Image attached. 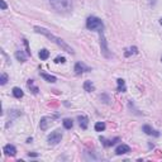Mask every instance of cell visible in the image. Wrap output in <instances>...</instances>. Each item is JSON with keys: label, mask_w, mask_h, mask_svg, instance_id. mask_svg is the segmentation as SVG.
<instances>
[{"label": "cell", "mask_w": 162, "mask_h": 162, "mask_svg": "<svg viewBox=\"0 0 162 162\" xmlns=\"http://www.w3.org/2000/svg\"><path fill=\"white\" fill-rule=\"evenodd\" d=\"M34 31L37 33H39V34H43L45 37H47L50 41H52L55 45H57L60 47L62 51H66V52H69V53L71 55H74V50H72V47H70L66 42L62 39V38H60V37H56L55 34H52V33L50 31H47L46 28H42V27H34Z\"/></svg>", "instance_id": "obj_1"}, {"label": "cell", "mask_w": 162, "mask_h": 162, "mask_svg": "<svg viewBox=\"0 0 162 162\" xmlns=\"http://www.w3.org/2000/svg\"><path fill=\"white\" fill-rule=\"evenodd\" d=\"M50 3L57 13L67 14L72 10V0H50Z\"/></svg>", "instance_id": "obj_2"}, {"label": "cell", "mask_w": 162, "mask_h": 162, "mask_svg": "<svg viewBox=\"0 0 162 162\" xmlns=\"http://www.w3.org/2000/svg\"><path fill=\"white\" fill-rule=\"evenodd\" d=\"M86 28L89 31L94 32H101L104 28V23L101 19H99L98 17H89L86 20Z\"/></svg>", "instance_id": "obj_3"}, {"label": "cell", "mask_w": 162, "mask_h": 162, "mask_svg": "<svg viewBox=\"0 0 162 162\" xmlns=\"http://www.w3.org/2000/svg\"><path fill=\"white\" fill-rule=\"evenodd\" d=\"M61 139H62V133H61L60 131H55V132H52L51 134L47 137V141H48V144L50 146H56V144H58Z\"/></svg>", "instance_id": "obj_4"}, {"label": "cell", "mask_w": 162, "mask_h": 162, "mask_svg": "<svg viewBox=\"0 0 162 162\" xmlns=\"http://www.w3.org/2000/svg\"><path fill=\"white\" fill-rule=\"evenodd\" d=\"M53 123V118H50V117H43L41 119L39 122V128L42 131H47L48 129V127Z\"/></svg>", "instance_id": "obj_5"}, {"label": "cell", "mask_w": 162, "mask_h": 162, "mask_svg": "<svg viewBox=\"0 0 162 162\" xmlns=\"http://www.w3.org/2000/svg\"><path fill=\"white\" fill-rule=\"evenodd\" d=\"M3 151H4V153H5L7 156H9V157H14V156L17 155V148H15V147H14L13 144H7V146H4Z\"/></svg>", "instance_id": "obj_6"}, {"label": "cell", "mask_w": 162, "mask_h": 162, "mask_svg": "<svg viewBox=\"0 0 162 162\" xmlns=\"http://www.w3.org/2000/svg\"><path fill=\"white\" fill-rule=\"evenodd\" d=\"M131 152V147L127 146V144H120L117 147L115 150V155L117 156H122V155H126V153H129Z\"/></svg>", "instance_id": "obj_7"}, {"label": "cell", "mask_w": 162, "mask_h": 162, "mask_svg": "<svg viewBox=\"0 0 162 162\" xmlns=\"http://www.w3.org/2000/svg\"><path fill=\"white\" fill-rule=\"evenodd\" d=\"M74 71H75V74L76 75H81V74H84L85 71H90V69L89 67H86L84 63H81V62H77L75 65V69H74Z\"/></svg>", "instance_id": "obj_8"}, {"label": "cell", "mask_w": 162, "mask_h": 162, "mask_svg": "<svg viewBox=\"0 0 162 162\" xmlns=\"http://www.w3.org/2000/svg\"><path fill=\"white\" fill-rule=\"evenodd\" d=\"M143 132L146 133V134H148V136H152V134L156 136V137H158V136H160V133L157 132V131H153L150 126H143Z\"/></svg>", "instance_id": "obj_9"}, {"label": "cell", "mask_w": 162, "mask_h": 162, "mask_svg": "<svg viewBox=\"0 0 162 162\" xmlns=\"http://www.w3.org/2000/svg\"><path fill=\"white\" fill-rule=\"evenodd\" d=\"M79 122H80V127L82 128V129H86V128H88V124H89V119H88V117L80 115V117H79Z\"/></svg>", "instance_id": "obj_10"}, {"label": "cell", "mask_w": 162, "mask_h": 162, "mask_svg": "<svg viewBox=\"0 0 162 162\" xmlns=\"http://www.w3.org/2000/svg\"><path fill=\"white\" fill-rule=\"evenodd\" d=\"M118 91H120V93H126L127 91V88H126V81L123 80V79H118Z\"/></svg>", "instance_id": "obj_11"}, {"label": "cell", "mask_w": 162, "mask_h": 162, "mask_svg": "<svg viewBox=\"0 0 162 162\" xmlns=\"http://www.w3.org/2000/svg\"><path fill=\"white\" fill-rule=\"evenodd\" d=\"M84 90L86 93H91L95 90V86H94V84L91 82V81H85L84 82Z\"/></svg>", "instance_id": "obj_12"}, {"label": "cell", "mask_w": 162, "mask_h": 162, "mask_svg": "<svg viewBox=\"0 0 162 162\" xmlns=\"http://www.w3.org/2000/svg\"><path fill=\"white\" fill-rule=\"evenodd\" d=\"M13 95H14V98L20 99V98H23L24 93H23V90L20 88H13Z\"/></svg>", "instance_id": "obj_13"}, {"label": "cell", "mask_w": 162, "mask_h": 162, "mask_svg": "<svg viewBox=\"0 0 162 162\" xmlns=\"http://www.w3.org/2000/svg\"><path fill=\"white\" fill-rule=\"evenodd\" d=\"M41 76H42V77H43L46 81H48V82H52V84H53V82H56V81H57V79L55 77V76H52V75H48V74H45V72H41Z\"/></svg>", "instance_id": "obj_14"}, {"label": "cell", "mask_w": 162, "mask_h": 162, "mask_svg": "<svg viewBox=\"0 0 162 162\" xmlns=\"http://www.w3.org/2000/svg\"><path fill=\"white\" fill-rule=\"evenodd\" d=\"M38 56H39V58L41 60H47L50 57V51H47L46 48H43V50H41L39 51V53H38Z\"/></svg>", "instance_id": "obj_15"}, {"label": "cell", "mask_w": 162, "mask_h": 162, "mask_svg": "<svg viewBox=\"0 0 162 162\" xmlns=\"http://www.w3.org/2000/svg\"><path fill=\"white\" fill-rule=\"evenodd\" d=\"M15 57H17V60L19 61V62H26V61H27V57L24 56V53H23L22 51H17L15 52Z\"/></svg>", "instance_id": "obj_16"}, {"label": "cell", "mask_w": 162, "mask_h": 162, "mask_svg": "<svg viewBox=\"0 0 162 162\" xmlns=\"http://www.w3.org/2000/svg\"><path fill=\"white\" fill-rule=\"evenodd\" d=\"M100 41H101V47H103V52H104V55H105L107 57H109V55H108V48H107V42H105V38L103 37V31H101V37H100Z\"/></svg>", "instance_id": "obj_17"}, {"label": "cell", "mask_w": 162, "mask_h": 162, "mask_svg": "<svg viewBox=\"0 0 162 162\" xmlns=\"http://www.w3.org/2000/svg\"><path fill=\"white\" fill-rule=\"evenodd\" d=\"M62 124L66 129H71V128L74 127V122H72V119H63Z\"/></svg>", "instance_id": "obj_18"}, {"label": "cell", "mask_w": 162, "mask_h": 162, "mask_svg": "<svg viewBox=\"0 0 162 162\" xmlns=\"http://www.w3.org/2000/svg\"><path fill=\"white\" fill-rule=\"evenodd\" d=\"M28 88H29L31 90H32V93L33 94H38V91H39V90H38V88L37 86H34V84H33V80H28Z\"/></svg>", "instance_id": "obj_19"}, {"label": "cell", "mask_w": 162, "mask_h": 162, "mask_svg": "<svg viewBox=\"0 0 162 162\" xmlns=\"http://www.w3.org/2000/svg\"><path fill=\"white\" fill-rule=\"evenodd\" d=\"M104 129H105V123L98 122L96 124H95V131H96V132H103Z\"/></svg>", "instance_id": "obj_20"}, {"label": "cell", "mask_w": 162, "mask_h": 162, "mask_svg": "<svg viewBox=\"0 0 162 162\" xmlns=\"http://www.w3.org/2000/svg\"><path fill=\"white\" fill-rule=\"evenodd\" d=\"M8 82V75L5 72H3L1 74V77H0V84L1 85H5Z\"/></svg>", "instance_id": "obj_21"}, {"label": "cell", "mask_w": 162, "mask_h": 162, "mask_svg": "<svg viewBox=\"0 0 162 162\" xmlns=\"http://www.w3.org/2000/svg\"><path fill=\"white\" fill-rule=\"evenodd\" d=\"M66 62V58L63 56H58L55 58V63H65Z\"/></svg>", "instance_id": "obj_22"}, {"label": "cell", "mask_w": 162, "mask_h": 162, "mask_svg": "<svg viewBox=\"0 0 162 162\" xmlns=\"http://www.w3.org/2000/svg\"><path fill=\"white\" fill-rule=\"evenodd\" d=\"M137 48H136V47H132V48L129 50V52H126V56H129L131 53H137Z\"/></svg>", "instance_id": "obj_23"}, {"label": "cell", "mask_w": 162, "mask_h": 162, "mask_svg": "<svg viewBox=\"0 0 162 162\" xmlns=\"http://www.w3.org/2000/svg\"><path fill=\"white\" fill-rule=\"evenodd\" d=\"M23 42H24L26 48H27V55H28V56H31V51H29V47H28V41H27V39H23Z\"/></svg>", "instance_id": "obj_24"}, {"label": "cell", "mask_w": 162, "mask_h": 162, "mask_svg": "<svg viewBox=\"0 0 162 162\" xmlns=\"http://www.w3.org/2000/svg\"><path fill=\"white\" fill-rule=\"evenodd\" d=\"M0 7H1L3 10H5V9L8 8V7H7V3L4 1V0H0Z\"/></svg>", "instance_id": "obj_25"}, {"label": "cell", "mask_w": 162, "mask_h": 162, "mask_svg": "<svg viewBox=\"0 0 162 162\" xmlns=\"http://www.w3.org/2000/svg\"><path fill=\"white\" fill-rule=\"evenodd\" d=\"M156 1H157V0H150V3H151V5H155V4H156Z\"/></svg>", "instance_id": "obj_26"}, {"label": "cell", "mask_w": 162, "mask_h": 162, "mask_svg": "<svg viewBox=\"0 0 162 162\" xmlns=\"http://www.w3.org/2000/svg\"><path fill=\"white\" fill-rule=\"evenodd\" d=\"M28 156H29V157H31V156H32V157H36V156H38V155H37V153H28Z\"/></svg>", "instance_id": "obj_27"}, {"label": "cell", "mask_w": 162, "mask_h": 162, "mask_svg": "<svg viewBox=\"0 0 162 162\" xmlns=\"http://www.w3.org/2000/svg\"><path fill=\"white\" fill-rule=\"evenodd\" d=\"M160 23H161V26H162V18L160 19Z\"/></svg>", "instance_id": "obj_28"}, {"label": "cell", "mask_w": 162, "mask_h": 162, "mask_svg": "<svg viewBox=\"0 0 162 162\" xmlns=\"http://www.w3.org/2000/svg\"><path fill=\"white\" fill-rule=\"evenodd\" d=\"M161 61H162V57H161Z\"/></svg>", "instance_id": "obj_29"}]
</instances>
